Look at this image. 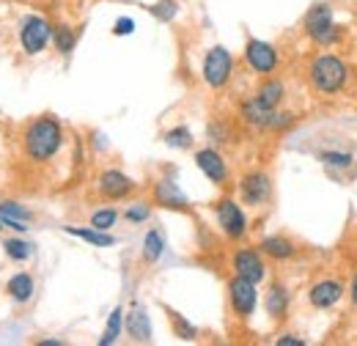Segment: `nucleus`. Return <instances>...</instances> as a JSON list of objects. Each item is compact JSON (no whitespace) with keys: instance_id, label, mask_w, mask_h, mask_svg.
<instances>
[{"instance_id":"nucleus-35","label":"nucleus","mask_w":357,"mask_h":346,"mask_svg":"<svg viewBox=\"0 0 357 346\" xmlns=\"http://www.w3.org/2000/svg\"><path fill=\"white\" fill-rule=\"evenodd\" d=\"M135 33V20L132 17H119L113 22V36H132Z\"/></svg>"},{"instance_id":"nucleus-32","label":"nucleus","mask_w":357,"mask_h":346,"mask_svg":"<svg viewBox=\"0 0 357 346\" xmlns=\"http://www.w3.org/2000/svg\"><path fill=\"white\" fill-rule=\"evenodd\" d=\"M116 223H119V212L113 206H102V209H96L91 215V225L99 228V231H110Z\"/></svg>"},{"instance_id":"nucleus-34","label":"nucleus","mask_w":357,"mask_h":346,"mask_svg":"<svg viewBox=\"0 0 357 346\" xmlns=\"http://www.w3.org/2000/svg\"><path fill=\"white\" fill-rule=\"evenodd\" d=\"M206 135H209L212 146H223V143H228V130H225L220 121H209V127H206Z\"/></svg>"},{"instance_id":"nucleus-20","label":"nucleus","mask_w":357,"mask_h":346,"mask_svg":"<svg viewBox=\"0 0 357 346\" xmlns=\"http://www.w3.org/2000/svg\"><path fill=\"white\" fill-rule=\"evenodd\" d=\"M33 292H36V283H33V278H31L28 272H17V275H11L8 283H6V294L17 305L31 303V300H33Z\"/></svg>"},{"instance_id":"nucleus-12","label":"nucleus","mask_w":357,"mask_h":346,"mask_svg":"<svg viewBox=\"0 0 357 346\" xmlns=\"http://www.w3.org/2000/svg\"><path fill=\"white\" fill-rule=\"evenodd\" d=\"M195 165L198 171L204 173L215 187H228V179H231V171H228V163L225 157L215 149V146H206V149H198L195 151Z\"/></svg>"},{"instance_id":"nucleus-36","label":"nucleus","mask_w":357,"mask_h":346,"mask_svg":"<svg viewBox=\"0 0 357 346\" xmlns=\"http://www.w3.org/2000/svg\"><path fill=\"white\" fill-rule=\"evenodd\" d=\"M275 346H305V338H300V336H294V333H283Z\"/></svg>"},{"instance_id":"nucleus-33","label":"nucleus","mask_w":357,"mask_h":346,"mask_svg":"<svg viewBox=\"0 0 357 346\" xmlns=\"http://www.w3.org/2000/svg\"><path fill=\"white\" fill-rule=\"evenodd\" d=\"M149 217H151V204H146V201H135V204L127 206V212H124V220L132 223V225L149 223Z\"/></svg>"},{"instance_id":"nucleus-25","label":"nucleus","mask_w":357,"mask_h":346,"mask_svg":"<svg viewBox=\"0 0 357 346\" xmlns=\"http://www.w3.org/2000/svg\"><path fill=\"white\" fill-rule=\"evenodd\" d=\"M162 140H165V146H168V149H176V151H187V149H192V132H190V127H184V124L171 127V130L162 135Z\"/></svg>"},{"instance_id":"nucleus-19","label":"nucleus","mask_w":357,"mask_h":346,"mask_svg":"<svg viewBox=\"0 0 357 346\" xmlns=\"http://www.w3.org/2000/svg\"><path fill=\"white\" fill-rule=\"evenodd\" d=\"M264 308H267L269 319H275V322L286 319V313H289V308H291V294H289V289H286L283 283H272L267 289V294H264Z\"/></svg>"},{"instance_id":"nucleus-30","label":"nucleus","mask_w":357,"mask_h":346,"mask_svg":"<svg viewBox=\"0 0 357 346\" xmlns=\"http://www.w3.org/2000/svg\"><path fill=\"white\" fill-rule=\"evenodd\" d=\"M0 217H8V220H20V223H28L33 220V212L17 201H0Z\"/></svg>"},{"instance_id":"nucleus-18","label":"nucleus","mask_w":357,"mask_h":346,"mask_svg":"<svg viewBox=\"0 0 357 346\" xmlns=\"http://www.w3.org/2000/svg\"><path fill=\"white\" fill-rule=\"evenodd\" d=\"M264 107H269V110H278L280 105H283V99H286V83L280 80V77H272V75H267L261 83H259V88H256V93H253Z\"/></svg>"},{"instance_id":"nucleus-29","label":"nucleus","mask_w":357,"mask_h":346,"mask_svg":"<svg viewBox=\"0 0 357 346\" xmlns=\"http://www.w3.org/2000/svg\"><path fill=\"white\" fill-rule=\"evenodd\" d=\"M151 17H157L160 22H174L178 17V0H157L149 6Z\"/></svg>"},{"instance_id":"nucleus-39","label":"nucleus","mask_w":357,"mask_h":346,"mask_svg":"<svg viewBox=\"0 0 357 346\" xmlns=\"http://www.w3.org/2000/svg\"><path fill=\"white\" fill-rule=\"evenodd\" d=\"M39 346H63V341H58V338H47V341H39Z\"/></svg>"},{"instance_id":"nucleus-8","label":"nucleus","mask_w":357,"mask_h":346,"mask_svg":"<svg viewBox=\"0 0 357 346\" xmlns=\"http://www.w3.org/2000/svg\"><path fill=\"white\" fill-rule=\"evenodd\" d=\"M242 55H245L248 69H250L253 75H261V77L275 75L278 66H280V52H278V47L264 42V39H248Z\"/></svg>"},{"instance_id":"nucleus-21","label":"nucleus","mask_w":357,"mask_h":346,"mask_svg":"<svg viewBox=\"0 0 357 346\" xmlns=\"http://www.w3.org/2000/svg\"><path fill=\"white\" fill-rule=\"evenodd\" d=\"M63 231L69 234V236H75V239H83L86 245H93V248H113L119 239L110 234V231H99V228H80V225H63Z\"/></svg>"},{"instance_id":"nucleus-15","label":"nucleus","mask_w":357,"mask_h":346,"mask_svg":"<svg viewBox=\"0 0 357 346\" xmlns=\"http://www.w3.org/2000/svg\"><path fill=\"white\" fill-rule=\"evenodd\" d=\"M124 330L135 344H151V319H149L146 308L135 305L132 310L124 316Z\"/></svg>"},{"instance_id":"nucleus-31","label":"nucleus","mask_w":357,"mask_h":346,"mask_svg":"<svg viewBox=\"0 0 357 346\" xmlns=\"http://www.w3.org/2000/svg\"><path fill=\"white\" fill-rule=\"evenodd\" d=\"M297 124V116L291 113V110H272V119H269V127L267 132H286V130H291Z\"/></svg>"},{"instance_id":"nucleus-23","label":"nucleus","mask_w":357,"mask_h":346,"mask_svg":"<svg viewBox=\"0 0 357 346\" xmlns=\"http://www.w3.org/2000/svg\"><path fill=\"white\" fill-rule=\"evenodd\" d=\"M52 47L61 52V55H72L75 47H77V31L66 22L61 25H52Z\"/></svg>"},{"instance_id":"nucleus-3","label":"nucleus","mask_w":357,"mask_h":346,"mask_svg":"<svg viewBox=\"0 0 357 346\" xmlns=\"http://www.w3.org/2000/svg\"><path fill=\"white\" fill-rule=\"evenodd\" d=\"M303 31L321 50H330V47H335L344 39V28L335 25L330 3H313L311 8H308V14H305V20H303Z\"/></svg>"},{"instance_id":"nucleus-13","label":"nucleus","mask_w":357,"mask_h":346,"mask_svg":"<svg viewBox=\"0 0 357 346\" xmlns=\"http://www.w3.org/2000/svg\"><path fill=\"white\" fill-rule=\"evenodd\" d=\"M151 193H154V204L162 206V209H168V212H190L192 209L187 193L178 187L174 179H168V176L157 179L154 187H151Z\"/></svg>"},{"instance_id":"nucleus-6","label":"nucleus","mask_w":357,"mask_h":346,"mask_svg":"<svg viewBox=\"0 0 357 346\" xmlns=\"http://www.w3.org/2000/svg\"><path fill=\"white\" fill-rule=\"evenodd\" d=\"M50 42H52V25H50V20L39 17V14L22 17V22H20V47H22L25 55L45 52Z\"/></svg>"},{"instance_id":"nucleus-40","label":"nucleus","mask_w":357,"mask_h":346,"mask_svg":"<svg viewBox=\"0 0 357 346\" xmlns=\"http://www.w3.org/2000/svg\"><path fill=\"white\" fill-rule=\"evenodd\" d=\"M0 231H3V223H0Z\"/></svg>"},{"instance_id":"nucleus-16","label":"nucleus","mask_w":357,"mask_h":346,"mask_svg":"<svg viewBox=\"0 0 357 346\" xmlns=\"http://www.w3.org/2000/svg\"><path fill=\"white\" fill-rule=\"evenodd\" d=\"M259 250L264 253V259H272V261H291L300 253V248H297L289 236H280V234L264 236V239L259 242Z\"/></svg>"},{"instance_id":"nucleus-7","label":"nucleus","mask_w":357,"mask_h":346,"mask_svg":"<svg viewBox=\"0 0 357 346\" xmlns=\"http://www.w3.org/2000/svg\"><path fill=\"white\" fill-rule=\"evenodd\" d=\"M225 292H228V303H231V310H234L236 319L248 322L256 313V308H259V286L253 280L234 275L228 280V289Z\"/></svg>"},{"instance_id":"nucleus-9","label":"nucleus","mask_w":357,"mask_h":346,"mask_svg":"<svg viewBox=\"0 0 357 346\" xmlns=\"http://www.w3.org/2000/svg\"><path fill=\"white\" fill-rule=\"evenodd\" d=\"M231 269H234V275L248 278V280H253L256 286L264 283L269 275L264 253H261L259 248H248V245L234 250V256H231Z\"/></svg>"},{"instance_id":"nucleus-17","label":"nucleus","mask_w":357,"mask_h":346,"mask_svg":"<svg viewBox=\"0 0 357 346\" xmlns=\"http://www.w3.org/2000/svg\"><path fill=\"white\" fill-rule=\"evenodd\" d=\"M239 119H242L248 127H253V130L267 132L269 119H272V110L264 107L256 96H248V99H242V105H239Z\"/></svg>"},{"instance_id":"nucleus-22","label":"nucleus","mask_w":357,"mask_h":346,"mask_svg":"<svg viewBox=\"0 0 357 346\" xmlns=\"http://www.w3.org/2000/svg\"><path fill=\"white\" fill-rule=\"evenodd\" d=\"M140 256H143L146 264H157V261L165 256V234H162L160 228H149V231H146Z\"/></svg>"},{"instance_id":"nucleus-11","label":"nucleus","mask_w":357,"mask_h":346,"mask_svg":"<svg viewBox=\"0 0 357 346\" xmlns=\"http://www.w3.org/2000/svg\"><path fill=\"white\" fill-rule=\"evenodd\" d=\"M96 190H99V195H102L105 201H127L135 190H137V184H135L132 176H127L124 171L107 168V171L99 173Z\"/></svg>"},{"instance_id":"nucleus-1","label":"nucleus","mask_w":357,"mask_h":346,"mask_svg":"<svg viewBox=\"0 0 357 346\" xmlns=\"http://www.w3.org/2000/svg\"><path fill=\"white\" fill-rule=\"evenodd\" d=\"M63 143H66V135H63V127L55 116H39L22 132V149H25V157L31 163L55 160L61 154Z\"/></svg>"},{"instance_id":"nucleus-10","label":"nucleus","mask_w":357,"mask_h":346,"mask_svg":"<svg viewBox=\"0 0 357 346\" xmlns=\"http://www.w3.org/2000/svg\"><path fill=\"white\" fill-rule=\"evenodd\" d=\"M236 187H239L242 204H245V206H253V209L269 204V198H272V179H269V173H264V171H248L239 179Z\"/></svg>"},{"instance_id":"nucleus-27","label":"nucleus","mask_w":357,"mask_h":346,"mask_svg":"<svg viewBox=\"0 0 357 346\" xmlns=\"http://www.w3.org/2000/svg\"><path fill=\"white\" fill-rule=\"evenodd\" d=\"M3 250H6V256L11 261H28V259H33V245L31 242H25V239H6L3 242Z\"/></svg>"},{"instance_id":"nucleus-14","label":"nucleus","mask_w":357,"mask_h":346,"mask_svg":"<svg viewBox=\"0 0 357 346\" xmlns=\"http://www.w3.org/2000/svg\"><path fill=\"white\" fill-rule=\"evenodd\" d=\"M347 286L335 278H321L308 289V305L313 310H333L335 305L344 300Z\"/></svg>"},{"instance_id":"nucleus-24","label":"nucleus","mask_w":357,"mask_h":346,"mask_svg":"<svg viewBox=\"0 0 357 346\" xmlns=\"http://www.w3.org/2000/svg\"><path fill=\"white\" fill-rule=\"evenodd\" d=\"M124 333V308H113L110 316H107V324H105V333L99 338V346H113Z\"/></svg>"},{"instance_id":"nucleus-4","label":"nucleus","mask_w":357,"mask_h":346,"mask_svg":"<svg viewBox=\"0 0 357 346\" xmlns=\"http://www.w3.org/2000/svg\"><path fill=\"white\" fill-rule=\"evenodd\" d=\"M201 77H204L206 86L215 88V91H220V88L231 83V77H234V55H231L228 47L215 44V47L206 50L204 63H201Z\"/></svg>"},{"instance_id":"nucleus-28","label":"nucleus","mask_w":357,"mask_h":346,"mask_svg":"<svg viewBox=\"0 0 357 346\" xmlns=\"http://www.w3.org/2000/svg\"><path fill=\"white\" fill-rule=\"evenodd\" d=\"M171 327H174V336H176L178 341H195V338H198L195 324L187 322V319H184L181 313H176V310H171Z\"/></svg>"},{"instance_id":"nucleus-26","label":"nucleus","mask_w":357,"mask_h":346,"mask_svg":"<svg viewBox=\"0 0 357 346\" xmlns=\"http://www.w3.org/2000/svg\"><path fill=\"white\" fill-rule=\"evenodd\" d=\"M324 168H333V171H347V168H352V154H347V151H333V149H327V151H319V157H316Z\"/></svg>"},{"instance_id":"nucleus-38","label":"nucleus","mask_w":357,"mask_h":346,"mask_svg":"<svg viewBox=\"0 0 357 346\" xmlns=\"http://www.w3.org/2000/svg\"><path fill=\"white\" fill-rule=\"evenodd\" d=\"M93 149H99V151H102V149H107V137H105V135H99V132H93Z\"/></svg>"},{"instance_id":"nucleus-2","label":"nucleus","mask_w":357,"mask_h":346,"mask_svg":"<svg viewBox=\"0 0 357 346\" xmlns=\"http://www.w3.org/2000/svg\"><path fill=\"white\" fill-rule=\"evenodd\" d=\"M349 63L333 52H319L313 55L311 63H308V83L316 93L321 96H333V93H341L347 83H349Z\"/></svg>"},{"instance_id":"nucleus-37","label":"nucleus","mask_w":357,"mask_h":346,"mask_svg":"<svg viewBox=\"0 0 357 346\" xmlns=\"http://www.w3.org/2000/svg\"><path fill=\"white\" fill-rule=\"evenodd\" d=\"M349 303L357 308V269L352 272V283H349Z\"/></svg>"},{"instance_id":"nucleus-5","label":"nucleus","mask_w":357,"mask_h":346,"mask_svg":"<svg viewBox=\"0 0 357 346\" xmlns=\"http://www.w3.org/2000/svg\"><path fill=\"white\" fill-rule=\"evenodd\" d=\"M215 217H218V228L223 231V236L228 242H242L250 231V223L248 215L242 209V204L231 195H223L218 204H215Z\"/></svg>"}]
</instances>
